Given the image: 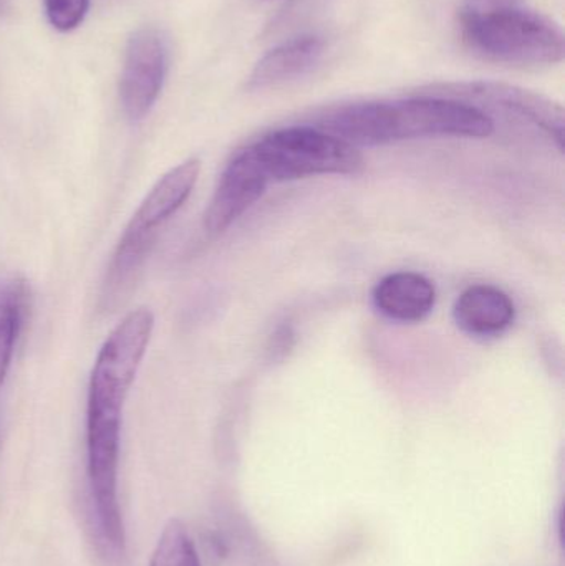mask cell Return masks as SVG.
<instances>
[{"label":"cell","mask_w":565,"mask_h":566,"mask_svg":"<svg viewBox=\"0 0 565 566\" xmlns=\"http://www.w3.org/2000/svg\"><path fill=\"white\" fill-rule=\"evenodd\" d=\"M318 129L355 146H380L418 138H486L494 122L458 99L418 95L398 102L358 103L318 119Z\"/></svg>","instance_id":"obj_1"},{"label":"cell","mask_w":565,"mask_h":566,"mask_svg":"<svg viewBox=\"0 0 565 566\" xmlns=\"http://www.w3.org/2000/svg\"><path fill=\"white\" fill-rule=\"evenodd\" d=\"M460 27L468 49L490 62L544 66L556 65L564 59L561 25L526 3L460 12Z\"/></svg>","instance_id":"obj_2"},{"label":"cell","mask_w":565,"mask_h":566,"mask_svg":"<svg viewBox=\"0 0 565 566\" xmlns=\"http://www.w3.org/2000/svg\"><path fill=\"white\" fill-rule=\"evenodd\" d=\"M153 329L151 310L138 308L109 333L90 376L86 418L122 421L126 398L151 342Z\"/></svg>","instance_id":"obj_3"},{"label":"cell","mask_w":565,"mask_h":566,"mask_svg":"<svg viewBox=\"0 0 565 566\" xmlns=\"http://www.w3.org/2000/svg\"><path fill=\"white\" fill-rule=\"evenodd\" d=\"M269 181H294L322 175H355L364 158L355 146L318 128L278 129L251 146Z\"/></svg>","instance_id":"obj_4"},{"label":"cell","mask_w":565,"mask_h":566,"mask_svg":"<svg viewBox=\"0 0 565 566\" xmlns=\"http://www.w3.org/2000/svg\"><path fill=\"white\" fill-rule=\"evenodd\" d=\"M418 95L458 99L468 105L483 103V105L506 109V112L527 119L537 128L543 129L551 136V139L556 142L561 151L564 149L563 106L547 96L531 92V90L498 82L438 83V85L425 86L418 92Z\"/></svg>","instance_id":"obj_5"},{"label":"cell","mask_w":565,"mask_h":566,"mask_svg":"<svg viewBox=\"0 0 565 566\" xmlns=\"http://www.w3.org/2000/svg\"><path fill=\"white\" fill-rule=\"evenodd\" d=\"M168 70V46L155 29H142L129 39L119 82V98L133 122L145 118L161 93Z\"/></svg>","instance_id":"obj_6"},{"label":"cell","mask_w":565,"mask_h":566,"mask_svg":"<svg viewBox=\"0 0 565 566\" xmlns=\"http://www.w3.org/2000/svg\"><path fill=\"white\" fill-rule=\"evenodd\" d=\"M199 172L201 161L191 158L159 178L136 209L119 242L139 251H151L159 228H163V224L188 201L198 182Z\"/></svg>","instance_id":"obj_7"},{"label":"cell","mask_w":565,"mask_h":566,"mask_svg":"<svg viewBox=\"0 0 565 566\" xmlns=\"http://www.w3.org/2000/svg\"><path fill=\"white\" fill-rule=\"evenodd\" d=\"M269 178L254 149H242L219 179L218 188L205 212L208 234L219 235L231 228L264 195Z\"/></svg>","instance_id":"obj_8"},{"label":"cell","mask_w":565,"mask_h":566,"mask_svg":"<svg viewBox=\"0 0 565 566\" xmlns=\"http://www.w3.org/2000/svg\"><path fill=\"white\" fill-rule=\"evenodd\" d=\"M458 328L471 336H496L513 325V300L496 286L474 285L464 290L454 303Z\"/></svg>","instance_id":"obj_9"},{"label":"cell","mask_w":565,"mask_h":566,"mask_svg":"<svg viewBox=\"0 0 565 566\" xmlns=\"http://www.w3.org/2000/svg\"><path fill=\"white\" fill-rule=\"evenodd\" d=\"M374 303L378 312L395 322L417 323L433 312L437 289L423 275L397 272L375 286Z\"/></svg>","instance_id":"obj_10"},{"label":"cell","mask_w":565,"mask_h":566,"mask_svg":"<svg viewBox=\"0 0 565 566\" xmlns=\"http://www.w3.org/2000/svg\"><path fill=\"white\" fill-rule=\"evenodd\" d=\"M324 40L315 35L295 36L269 50L249 76V88L282 85L311 72L324 55Z\"/></svg>","instance_id":"obj_11"},{"label":"cell","mask_w":565,"mask_h":566,"mask_svg":"<svg viewBox=\"0 0 565 566\" xmlns=\"http://www.w3.org/2000/svg\"><path fill=\"white\" fill-rule=\"evenodd\" d=\"M149 566H202L188 528L178 518L163 527Z\"/></svg>","instance_id":"obj_12"},{"label":"cell","mask_w":565,"mask_h":566,"mask_svg":"<svg viewBox=\"0 0 565 566\" xmlns=\"http://www.w3.org/2000/svg\"><path fill=\"white\" fill-rule=\"evenodd\" d=\"M23 292L12 282L0 283V386L12 361L13 346L22 325Z\"/></svg>","instance_id":"obj_13"},{"label":"cell","mask_w":565,"mask_h":566,"mask_svg":"<svg viewBox=\"0 0 565 566\" xmlns=\"http://www.w3.org/2000/svg\"><path fill=\"white\" fill-rule=\"evenodd\" d=\"M46 17L62 32L76 29L88 12V0H45Z\"/></svg>","instance_id":"obj_14"},{"label":"cell","mask_w":565,"mask_h":566,"mask_svg":"<svg viewBox=\"0 0 565 566\" xmlns=\"http://www.w3.org/2000/svg\"><path fill=\"white\" fill-rule=\"evenodd\" d=\"M526 0H464L460 12H481V10L501 9V7L520 6Z\"/></svg>","instance_id":"obj_15"},{"label":"cell","mask_w":565,"mask_h":566,"mask_svg":"<svg viewBox=\"0 0 565 566\" xmlns=\"http://www.w3.org/2000/svg\"><path fill=\"white\" fill-rule=\"evenodd\" d=\"M6 12V0H0V13Z\"/></svg>","instance_id":"obj_16"}]
</instances>
